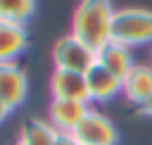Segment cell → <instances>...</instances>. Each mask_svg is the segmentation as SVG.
Listing matches in <instances>:
<instances>
[{
    "instance_id": "6da1fadb",
    "label": "cell",
    "mask_w": 152,
    "mask_h": 145,
    "mask_svg": "<svg viewBox=\"0 0 152 145\" xmlns=\"http://www.w3.org/2000/svg\"><path fill=\"white\" fill-rule=\"evenodd\" d=\"M112 19L114 7L109 0H81L71 19V36L97 52L112 40Z\"/></svg>"
},
{
    "instance_id": "7a4b0ae2",
    "label": "cell",
    "mask_w": 152,
    "mask_h": 145,
    "mask_svg": "<svg viewBox=\"0 0 152 145\" xmlns=\"http://www.w3.org/2000/svg\"><path fill=\"white\" fill-rule=\"evenodd\" d=\"M112 40L126 48L152 43V12L150 10H116L112 19Z\"/></svg>"
},
{
    "instance_id": "3957f363",
    "label": "cell",
    "mask_w": 152,
    "mask_h": 145,
    "mask_svg": "<svg viewBox=\"0 0 152 145\" xmlns=\"http://www.w3.org/2000/svg\"><path fill=\"white\" fill-rule=\"evenodd\" d=\"M52 59H55V69H66V71H78L86 74L95 62H97V52L93 48H88L86 43H81L76 36H64L55 43L52 48Z\"/></svg>"
},
{
    "instance_id": "277c9868",
    "label": "cell",
    "mask_w": 152,
    "mask_h": 145,
    "mask_svg": "<svg viewBox=\"0 0 152 145\" xmlns=\"http://www.w3.org/2000/svg\"><path fill=\"white\" fill-rule=\"evenodd\" d=\"M74 138L81 143V145H116V126L100 112L90 109L83 121L76 126L74 131Z\"/></svg>"
},
{
    "instance_id": "5b68a950",
    "label": "cell",
    "mask_w": 152,
    "mask_h": 145,
    "mask_svg": "<svg viewBox=\"0 0 152 145\" xmlns=\"http://www.w3.org/2000/svg\"><path fill=\"white\" fill-rule=\"evenodd\" d=\"M28 93V78L26 71L17 62H5L0 64V100L10 107L17 109Z\"/></svg>"
},
{
    "instance_id": "8992f818",
    "label": "cell",
    "mask_w": 152,
    "mask_h": 145,
    "mask_svg": "<svg viewBox=\"0 0 152 145\" xmlns=\"http://www.w3.org/2000/svg\"><path fill=\"white\" fill-rule=\"evenodd\" d=\"M50 93L55 100H76V102H90L86 74L55 69L50 76Z\"/></svg>"
},
{
    "instance_id": "52a82bcc",
    "label": "cell",
    "mask_w": 152,
    "mask_h": 145,
    "mask_svg": "<svg viewBox=\"0 0 152 145\" xmlns=\"http://www.w3.org/2000/svg\"><path fill=\"white\" fill-rule=\"evenodd\" d=\"M90 112L88 102H76V100H55L50 102L48 119L59 133H74L76 126L83 121V116Z\"/></svg>"
},
{
    "instance_id": "ba28073f",
    "label": "cell",
    "mask_w": 152,
    "mask_h": 145,
    "mask_svg": "<svg viewBox=\"0 0 152 145\" xmlns=\"http://www.w3.org/2000/svg\"><path fill=\"white\" fill-rule=\"evenodd\" d=\"M86 83H88V95L93 102H107L116 97L119 93H124V81L97 62L86 71Z\"/></svg>"
},
{
    "instance_id": "9c48e42d",
    "label": "cell",
    "mask_w": 152,
    "mask_h": 145,
    "mask_svg": "<svg viewBox=\"0 0 152 145\" xmlns=\"http://www.w3.org/2000/svg\"><path fill=\"white\" fill-rule=\"evenodd\" d=\"M124 95L128 102L145 107L152 100V64H135L124 78Z\"/></svg>"
},
{
    "instance_id": "30bf717a",
    "label": "cell",
    "mask_w": 152,
    "mask_h": 145,
    "mask_svg": "<svg viewBox=\"0 0 152 145\" xmlns=\"http://www.w3.org/2000/svg\"><path fill=\"white\" fill-rule=\"evenodd\" d=\"M97 64H102L107 71H112L114 76H119L121 81L128 76V71L135 67L133 62V55H131V48L126 45H119L114 40H109L104 48L97 50Z\"/></svg>"
},
{
    "instance_id": "8fae6325",
    "label": "cell",
    "mask_w": 152,
    "mask_h": 145,
    "mask_svg": "<svg viewBox=\"0 0 152 145\" xmlns=\"http://www.w3.org/2000/svg\"><path fill=\"white\" fill-rule=\"evenodd\" d=\"M26 45H28L26 29L21 24H12V21L0 19V64L14 62L26 50Z\"/></svg>"
},
{
    "instance_id": "7c38bea8",
    "label": "cell",
    "mask_w": 152,
    "mask_h": 145,
    "mask_svg": "<svg viewBox=\"0 0 152 145\" xmlns=\"http://www.w3.org/2000/svg\"><path fill=\"white\" fill-rule=\"evenodd\" d=\"M59 131L43 119H28L21 124V135L19 140H24L26 145H55Z\"/></svg>"
},
{
    "instance_id": "4fadbf2b",
    "label": "cell",
    "mask_w": 152,
    "mask_h": 145,
    "mask_svg": "<svg viewBox=\"0 0 152 145\" xmlns=\"http://www.w3.org/2000/svg\"><path fill=\"white\" fill-rule=\"evenodd\" d=\"M36 12V0H0V19L12 24H26Z\"/></svg>"
},
{
    "instance_id": "5bb4252c",
    "label": "cell",
    "mask_w": 152,
    "mask_h": 145,
    "mask_svg": "<svg viewBox=\"0 0 152 145\" xmlns=\"http://www.w3.org/2000/svg\"><path fill=\"white\" fill-rule=\"evenodd\" d=\"M55 145H81V143L74 138V133H59L57 140H55Z\"/></svg>"
},
{
    "instance_id": "9a60e30c",
    "label": "cell",
    "mask_w": 152,
    "mask_h": 145,
    "mask_svg": "<svg viewBox=\"0 0 152 145\" xmlns=\"http://www.w3.org/2000/svg\"><path fill=\"white\" fill-rule=\"evenodd\" d=\"M10 112H12V109H10V107H7V105H5L2 100H0V124H2L5 119H7V114H10Z\"/></svg>"
},
{
    "instance_id": "2e32d148",
    "label": "cell",
    "mask_w": 152,
    "mask_h": 145,
    "mask_svg": "<svg viewBox=\"0 0 152 145\" xmlns=\"http://www.w3.org/2000/svg\"><path fill=\"white\" fill-rule=\"evenodd\" d=\"M140 109H142V114H150V116H152V100H150L145 107H140Z\"/></svg>"
},
{
    "instance_id": "e0dca14e",
    "label": "cell",
    "mask_w": 152,
    "mask_h": 145,
    "mask_svg": "<svg viewBox=\"0 0 152 145\" xmlns=\"http://www.w3.org/2000/svg\"><path fill=\"white\" fill-rule=\"evenodd\" d=\"M14 145H26V143H24V140H17V143H14Z\"/></svg>"
}]
</instances>
